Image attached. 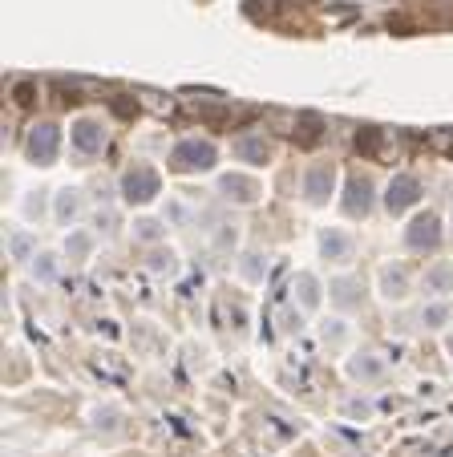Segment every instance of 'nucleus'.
<instances>
[{
  "label": "nucleus",
  "instance_id": "1",
  "mask_svg": "<svg viewBox=\"0 0 453 457\" xmlns=\"http://www.w3.org/2000/svg\"><path fill=\"white\" fill-rule=\"evenodd\" d=\"M210 166H215V146L203 142V138H182L170 150V170H178V174H198V170H210Z\"/></svg>",
  "mask_w": 453,
  "mask_h": 457
},
{
  "label": "nucleus",
  "instance_id": "2",
  "mask_svg": "<svg viewBox=\"0 0 453 457\" xmlns=\"http://www.w3.org/2000/svg\"><path fill=\"white\" fill-rule=\"evenodd\" d=\"M158 191H162V179H158L154 166L138 162L122 174V198H126V202H138V207H142V202H150Z\"/></svg>",
  "mask_w": 453,
  "mask_h": 457
},
{
  "label": "nucleus",
  "instance_id": "3",
  "mask_svg": "<svg viewBox=\"0 0 453 457\" xmlns=\"http://www.w3.org/2000/svg\"><path fill=\"white\" fill-rule=\"evenodd\" d=\"M25 150H29L32 162L49 166L53 158H57V150H61V126H53V122H37L29 130V142H25Z\"/></svg>",
  "mask_w": 453,
  "mask_h": 457
},
{
  "label": "nucleus",
  "instance_id": "4",
  "mask_svg": "<svg viewBox=\"0 0 453 457\" xmlns=\"http://www.w3.org/2000/svg\"><path fill=\"white\" fill-rule=\"evenodd\" d=\"M332 186H336V166H332V162L307 166V174H304V198L312 202V207H324V202H328V195H332Z\"/></svg>",
  "mask_w": 453,
  "mask_h": 457
},
{
  "label": "nucleus",
  "instance_id": "5",
  "mask_svg": "<svg viewBox=\"0 0 453 457\" xmlns=\"http://www.w3.org/2000/svg\"><path fill=\"white\" fill-rule=\"evenodd\" d=\"M417 198H421V182L413 179V174H393V179H388V186H385V207H388V214L409 211Z\"/></svg>",
  "mask_w": 453,
  "mask_h": 457
},
{
  "label": "nucleus",
  "instance_id": "6",
  "mask_svg": "<svg viewBox=\"0 0 453 457\" xmlns=\"http://www.w3.org/2000/svg\"><path fill=\"white\" fill-rule=\"evenodd\" d=\"M404 243L413 247V251H433V247L441 243V219H437L433 211L417 214V219L409 223V231H404Z\"/></svg>",
  "mask_w": 453,
  "mask_h": 457
},
{
  "label": "nucleus",
  "instance_id": "7",
  "mask_svg": "<svg viewBox=\"0 0 453 457\" xmlns=\"http://www.w3.org/2000/svg\"><path fill=\"white\" fill-rule=\"evenodd\" d=\"M369 211H372V179L352 174V179H348V186H344V214L364 219Z\"/></svg>",
  "mask_w": 453,
  "mask_h": 457
},
{
  "label": "nucleus",
  "instance_id": "8",
  "mask_svg": "<svg viewBox=\"0 0 453 457\" xmlns=\"http://www.w3.org/2000/svg\"><path fill=\"white\" fill-rule=\"evenodd\" d=\"M73 146H77V154H85V158L101 154V150H106V130H101V122L81 117L77 126H73Z\"/></svg>",
  "mask_w": 453,
  "mask_h": 457
},
{
  "label": "nucleus",
  "instance_id": "9",
  "mask_svg": "<svg viewBox=\"0 0 453 457\" xmlns=\"http://www.w3.org/2000/svg\"><path fill=\"white\" fill-rule=\"evenodd\" d=\"M235 158L239 162H251V166H263L267 158H272V146H267V138H259V134H243V138H235Z\"/></svg>",
  "mask_w": 453,
  "mask_h": 457
},
{
  "label": "nucleus",
  "instance_id": "10",
  "mask_svg": "<svg viewBox=\"0 0 453 457\" xmlns=\"http://www.w3.org/2000/svg\"><path fill=\"white\" fill-rule=\"evenodd\" d=\"M219 191H223L231 202H255V198H259V182L247 179V174H223V179H219Z\"/></svg>",
  "mask_w": 453,
  "mask_h": 457
},
{
  "label": "nucleus",
  "instance_id": "11",
  "mask_svg": "<svg viewBox=\"0 0 453 457\" xmlns=\"http://www.w3.org/2000/svg\"><path fill=\"white\" fill-rule=\"evenodd\" d=\"M320 251H324V259H332V263L352 259V235H344V231L328 227V231L320 235Z\"/></svg>",
  "mask_w": 453,
  "mask_h": 457
},
{
  "label": "nucleus",
  "instance_id": "12",
  "mask_svg": "<svg viewBox=\"0 0 453 457\" xmlns=\"http://www.w3.org/2000/svg\"><path fill=\"white\" fill-rule=\"evenodd\" d=\"M348 373H352L356 380H381V376H385V360L376 356V352H356V356L348 360Z\"/></svg>",
  "mask_w": 453,
  "mask_h": 457
},
{
  "label": "nucleus",
  "instance_id": "13",
  "mask_svg": "<svg viewBox=\"0 0 453 457\" xmlns=\"http://www.w3.org/2000/svg\"><path fill=\"white\" fill-rule=\"evenodd\" d=\"M381 292H385L388 300L409 295V271H404V267H385V271H381Z\"/></svg>",
  "mask_w": 453,
  "mask_h": 457
},
{
  "label": "nucleus",
  "instance_id": "14",
  "mask_svg": "<svg viewBox=\"0 0 453 457\" xmlns=\"http://www.w3.org/2000/svg\"><path fill=\"white\" fill-rule=\"evenodd\" d=\"M425 292H437V295L453 292V267L449 263H433V267L425 271Z\"/></svg>",
  "mask_w": 453,
  "mask_h": 457
},
{
  "label": "nucleus",
  "instance_id": "15",
  "mask_svg": "<svg viewBox=\"0 0 453 457\" xmlns=\"http://www.w3.org/2000/svg\"><path fill=\"white\" fill-rule=\"evenodd\" d=\"M332 300H336V308H356L360 304V283L356 279H336L332 283Z\"/></svg>",
  "mask_w": 453,
  "mask_h": 457
},
{
  "label": "nucleus",
  "instance_id": "16",
  "mask_svg": "<svg viewBox=\"0 0 453 457\" xmlns=\"http://www.w3.org/2000/svg\"><path fill=\"white\" fill-rule=\"evenodd\" d=\"M81 214V191H61L57 195V223H73Z\"/></svg>",
  "mask_w": 453,
  "mask_h": 457
},
{
  "label": "nucleus",
  "instance_id": "17",
  "mask_svg": "<svg viewBox=\"0 0 453 457\" xmlns=\"http://www.w3.org/2000/svg\"><path fill=\"white\" fill-rule=\"evenodd\" d=\"M295 292H300V304H304L307 311L316 308V304H320V283H316V276H295Z\"/></svg>",
  "mask_w": 453,
  "mask_h": 457
},
{
  "label": "nucleus",
  "instance_id": "18",
  "mask_svg": "<svg viewBox=\"0 0 453 457\" xmlns=\"http://www.w3.org/2000/svg\"><path fill=\"white\" fill-rule=\"evenodd\" d=\"M32 235L29 231H13V235H8V251H13V259H29L32 255Z\"/></svg>",
  "mask_w": 453,
  "mask_h": 457
},
{
  "label": "nucleus",
  "instance_id": "19",
  "mask_svg": "<svg viewBox=\"0 0 453 457\" xmlns=\"http://www.w3.org/2000/svg\"><path fill=\"white\" fill-rule=\"evenodd\" d=\"M320 130H324V117L320 114H304V117H300V142H304V146H312V142L320 138Z\"/></svg>",
  "mask_w": 453,
  "mask_h": 457
},
{
  "label": "nucleus",
  "instance_id": "20",
  "mask_svg": "<svg viewBox=\"0 0 453 457\" xmlns=\"http://www.w3.org/2000/svg\"><path fill=\"white\" fill-rule=\"evenodd\" d=\"M89 247H94V239H89L85 231H73V235L65 239V251H69V259H85V255H89Z\"/></svg>",
  "mask_w": 453,
  "mask_h": 457
},
{
  "label": "nucleus",
  "instance_id": "21",
  "mask_svg": "<svg viewBox=\"0 0 453 457\" xmlns=\"http://www.w3.org/2000/svg\"><path fill=\"white\" fill-rule=\"evenodd\" d=\"M449 320V304H429V308L421 311V324L425 328H441Z\"/></svg>",
  "mask_w": 453,
  "mask_h": 457
},
{
  "label": "nucleus",
  "instance_id": "22",
  "mask_svg": "<svg viewBox=\"0 0 453 457\" xmlns=\"http://www.w3.org/2000/svg\"><path fill=\"white\" fill-rule=\"evenodd\" d=\"M32 276L41 279V283H53V279H57V259H53V255H37V263H32Z\"/></svg>",
  "mask_w": 453,
  "mask_h": 457
},
{
  "label": "nucleus",
  "instance_id": "23",
  "mask_svg": "<svg viewBox=\"0 0 453 457\" xmlns=\"http://www.w3.org/2000/svg\"><path fill=\"white\" fill-rule=\"evenodd\" d=\"M134 235H138L142 243H154V239H162V223H154V219H142V223H134Z\"/></svg>",
  "mask_w": 453,
  "mask_h": 457
},
{
  "label": "nucleus",
  "instance_id": "24",
  "mask_svg": "<svg viewBox=\"0 0 453 457\" xmlns=\"http://www.w3.org/2000/svg\"><path fill=\"white\" fill-rule=\"evenodd\" d=\"M150 271H174V251H150Z\"/></svg>",
  "mask_w": 453,
  "mask_h": 457
},
{
  "label": "nucleus",
  "instance_id": "25",
  "mask_svg": "<svg viewBox=\"0 0 453 457\" xmlns=\"http://www.w3.org/2000/svg\"><path fill=\"white\" fill-rule=\"evenodd\" d=\"M13 101H16V105H32V101H37V85H32V82H16L13 85Z\"/></svg>",
  "mask_w": 453,
  "mask_h": 457
},
{
  "label": "nucleus",
  "instance_id": "26",
  "mask_svg": "<svg viewBox=\"0 0 453 457\" xmlns=\"http://www.w3.org/2000/svg\"><path fill=\"white\" fill-rule=\"evenodd\" d=\"M376 146H381V134H376V130H360V134H356V150L376 154Z\"/></svg>",
  "mask_w": 453,
  "mask_h": 457
},
{
  "label": "nucleus",
  "instance_id": "27",
  "mask_svg": "<svg viewBox=\"0 0 453 457\" xmlns=\"http://www.w3.org/2000/svg\"><path fill=\"white\" fill-rule=\"evenodd\" d=\"M344 413H348V417H356V421H369V417H372V405H369V401H356V397H352V401L344 405Z\"/></svg>",
  "mask_w": 453,
  "mask_h": 457
},
{
  "label": "nucleus",
  "instance_id": "28",
  "mask_svg": "<svg viewBox=\"0 0 453 457\" xmlns=\"http://www.w3.org/2000/svg\"><path fill=\"white\" fill-rule=\"evenodd\" d=\"M243 276H247V279H263V263H259V255H243Z\"/></svg>",
  "mask_w": 453,
  "mask_h": 457
},
{
  "label": "nucleus",
  "instance_id": "29",
  "mask_svg": "<svg viewBox=\"0 0 453 457\" xmlns=\"http://www.w3.org/2000/svg\"><path fill=\"white\" fill-rule=\"evenodd\" d=\"M117 425V408H97V429H113Z\"/></svg>",
  "mask_w": 453,
  "mask_h": 457
},
{
  "label": "nucleus",
  "instance_id": "30",
  "mask_svg": "<svg viewBox=\"0 0 453 457\" xmlns=\"http://www.w3.org/2000/svg\"><path fill=\"white\" fill-rule=\"evenodd\" d=\"M113 110H117L122 117H134L138 114V101H113Z\"/></svg>",
  "mask_w": 453,
  "mask_h": 457
},
{
  "label": "nucleus",
  "instance_id": "31",
  "mask_svg": "<svg viewBox=\"0 0 453 457\" xmlns=\"http://www.w3.org/2000/svg\"><path fill=\"white\" fill-rule=\"evenodd\" d=\"M344 336V328H340V320H332V328L324 324V340H340Z\"/></svg>",
  "mask_w": 453,
  "mask_h": 457
},
{
  "label": "nucleus",
  "instance_id": "32",
  "mask_svg": "<svg viewBox=\"0 0 453 457\" xmlns=\"http://www.w3.org/2000/svg\"><path fill=\"white\" fill-rule=\"evenodd\" d=\"M449 352H453V336H449Z\"/></svg>",
  "mask_w": 453,
  "mask_h": 457
}]
</instances>
